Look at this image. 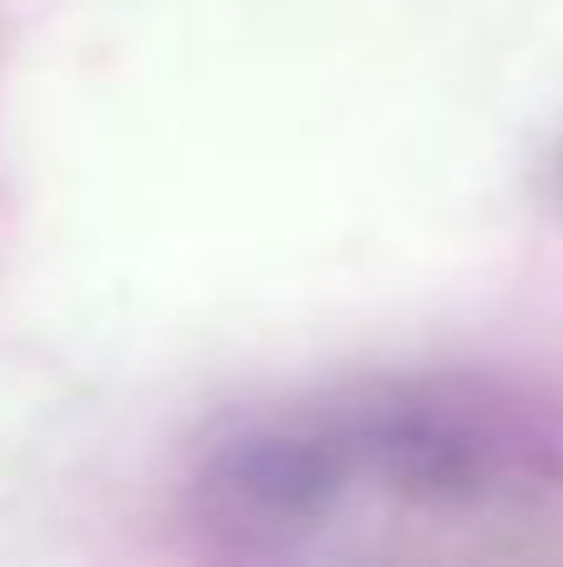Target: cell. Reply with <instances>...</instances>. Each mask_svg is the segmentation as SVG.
<instances>
[{
    "mask_svg": "<svg viewBox=\"0 0 563 567\" xmlns=\"http://www.w3.org/2000/svg\"><path fill=\"white\" fill-rule=\"evenodd\" d=\"M335 468L339 518L359 498L429 518L524 508L563 488V423L469 373H405L309 399Z\"/></svg>",
    "mask_w": 563,
    "mask_h": 567,
    "instance_id": "obj_1",
    "label": "cell"
}]
</instances>
